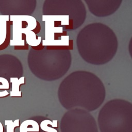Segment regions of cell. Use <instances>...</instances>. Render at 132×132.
<instances>
[{
    "instance_id": "obj_1",
    "label": "cell",
    "mask_w": 132,
    "mask_h": 132,
    "mask_svg": "<svg viewBox=\"0 0 132 132\" xmlns=\"http://www.w3.org/2000/svg\"><path fill=\"white\" fill-rule=\"evenodd\" d=\"M20 132H39L40 126L38 122L33 120H26L20 125Z\"/></svg>"
},
{
    "instance_id": "obj_2",
    "label": "cell",
    "mask_w": 132,
    "mask_h": 132,
    "mask_svg": "<svg viewBox=\"0 0 132 132\" xmlns=\"http://www.w3.org/2000/svg\"><path fill=\"white\" fill-rule=\"evenodd\" d=\"M24 77H22L18 79L17 77L10 78V82L12 84V90L10 91V95L11 97H21L22 92L20 91V86L24 84Z\"/></svg>"
},
{
    "instance_id": "obj_3",
    "label": "cell",
    "mask_w": 132,
    "mask_h": 132,
    "mask_svg": "<svg viewBox=\"0 0 132 132\" xmlns=\"http://www.w3.org/2000/svg\"><path fill=\"white\" fill-rule=\"evenodd\" d=\"M9 15H0V46L2 45L6 38L7 22L9 21Z\"/></svg>"
},
{
    "instance_id": "obj_4",
    "label": "cell",
    "mask_w": 132,
    "mask_h": 132,
    "mask_svg": "<svg viewBox=\"0 0 132 132\" xmlns=\"http://www.w3.org/2000/svg\"><path fill=\"white\" fill-rule=\"evenodd\" d=\"M58 124L57 120H53L52 121L50 120H45L41 122L39 126L40 128L44 131L58 132L57 129L55 128L58 127Z\"/></svg>"
},
{
    "instance_id": "obj_5",
    "label": "cell",
    "mask_w": 132,
    "mask_h": 132,
    "mask_svg": "<svg viewBox=\"0 0 132 132\" xmlns=\"http://www.w3.org/2000/svg\"><path fill=\"white\" fill-rule=\"evenodd\" d=\"M9 89V84L8 80L4 77H0V97L7 96L9 93L6 90Z\"/></svg>"
},
{
    "instance_id": "obj_6",
    "label": "cell",
    "mask_w": 132,
    "mask_h": 132,
    "mask_svg": "<svg viewBox=\"0 0 132 132\" xmlns=\"http://www.w3.org/2000/svg\"><path fill=\"white\" fill-rule=\"evenodd\" d=\"M5 124L6 126V132H14L15 128L20 125V120L16 119L14 121L11 120H6Z\"/></svg>"
},
{
    "instance_id": "obj_7",
    "label": "cell",
    "mask_w": 132,
    "mask_h": 132,
    "mask_svg": "<svg viewBox=\"0 0 132 132\" xmlns=\"http://www.w3.org/2000/svg\"><path fill=\"white\" fill-rule=\"evenodd\" d=\"M10 21H8L7 22V36L6 40L4 43L0 46V50H3L5 48H6L8 44L10 42Z\"/></svg>"
}]
</instances>
